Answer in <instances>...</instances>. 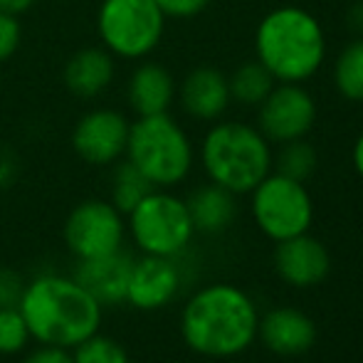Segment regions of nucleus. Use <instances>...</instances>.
<instances>
[{
  "mask_svg": "<svg viewBox=\"0 0 363 363\" xmlns=\"http://www.w3.org/2000/svg\"><path fill=\"white\" fill-rule=\"evenodd\" d=\"M18 309L35 344L69 351L94 336L104 319V306L74 277L62 274H43L25 284Z\"/></svg>",
  "mask_w": 363,
  "mask_h": 363,
  "instance_id": "nucleus-1",
  "label": "nucleus"
},
{
  "mask_svg": "<svg viewBox=\"0 0 363 363\" xmlns=\"http://www.w3.org/2000/svg\"><path fill=\"white\" fill-rule=\"evenodd\" d=\"M257 324L255 301L233 284L198 289L181 314V334L188 349L211 359H230L250 349Z\"/></svg>",
  "mask_w": 363,
  "mask_h": 363,
  "instance_id": "nucleus-2",
  "label": "nucleus"
},
{
  "mask_svg": "<svg viewBox=\"0 0 363 363\" xmlns=\"http://www.w3.org/2000/svg\"><path fill=\"white\" fill-rule=\"evenodd\" d=\"M255 50L274 79L299 84L319 72L326 57V40L314 15L287 5L262 18L255 35Z\"/></svg>",
  "mask_w": 363,
  "mask_h": 363,
  "instance_id": "nucleus-3",
  "label": "nucleus"
},
{
  "mask_svg": "<svg viewBox=\"0 0 363 363\" xmlns=\"http://www.w3.org/2000/svg\"><path fill=\"white\" fill-rule=\"evenodd\" d=\"M201 161L211 183L240 196L250 193L264 176H269L272 151L259 129L240 121H223L203 139Z\"/></svg>",
  "mask_w": 363,
  "mask_h": 363,
  "instance_id": "nucleus-4",
  "label": "nucleus"
},
{
  "mask_svg": "<svg viewBox=\"0 0 363 363\" xmlns=\"http://www.w3.org/2000/svg\"><path fill=\"white\" fill-rule=\"evenodd\" d=\"M126 161L139 168L153 188H171L191 173L193 146L168 111L139 116V121L129 126Z\"/></svg>",
  "mask_w": 363,
  "mask_h": 363,
  "instance_id": "nucleus-5",
  "label": "nucleus"
},
{
  "mask_svg": "<svg viewBox=\"0 0 363 363\" xmlns=\"http://www.w3.org/2000/svg\"><path fill=\"white\" fill-rule=\"evenodd\" d=\"M126 218L134 245L153 257H178L196 233L186 201L156 188Z\"/></svg>",
  "mask_w": 363,
  "mask_h": 363,
  "instance_id": "nucleus-6",
  "label": "nucleus"
},
{
  "mask_svg": "<svg viewBox=\"0 0 363 363\" xmlns=\"http://www.w3.org/2000/svg\"><path fill=\"white\" fill-rule=\"evenodd\" d=\"M96 28L106 50L126 60H141L161 43L166 15L156 0H104Z\"/></svg>",
  "mask_w": 363,
  "mask_h": 363,
  "instance_id": "nucleus-7",
  "label": "nucleus"
},
{
  "mask_svg": "<svg viewBox=\"0 0 363 363\" xmlns=\"http://www.w3.org/2000/svg\"><path fill=\"white\" fill-rule=\"evenodd\" d=\"M252 216L267 238L282 242L309 230L314 203L304 183L282 173H269L252 188Z\"/></svg>",
  "mask_w": 363,
  "mask_h": 363,
  "instance_id": "nucleus-8",
  "label": "nucleus"
},
{
  "mask_svg": "<svg viewBox=\"0 0 363 363\" xmlns=\"http://www.w3.org/2000/svg\"><path fill=\"white\" fill-rule=\"evenodd\" d=\"M65 245L77 259L119 252L124 245V216L106 201H84L65 220Z\"/></svg>",
  "mask_w": 363,
  "mask_h": 363,
  "instance_id": "nucleus-9",
  "label": "nucleus"
},
{
  "mask_svg": "<svg viewBox=\"0 0 363 363\" xmlns=\"http://www.w3.org/2000/svg\"><path fill=\"white\" fill-rule=\"evenodd\" d=\"M316 121V104L299 84L274 86L267 99L259 104V131L267 141L287 144L304 139Z\"/></svg>",
  "mask_w": 363,
  "mask_h": 363,
  "instance_id": "nucleus-10",
  "label": "nucleus"
},
{
  "mask_svg": "<svg viewBox=\"0 0 363 363\" xmlns=\"http://www.w3.org/2000/svg\"><path fill=\"white\" fill-rule=\"evenodd\" d=\"M129 121L114 109H94L77 121L72 148L82 161L91 166H109L126 153Z\"/></svg>",
  "mask_w": 363,
  "mask_h": 363,
  "instance_id": "nucleus-11",
  "label": "nucleus"
},
{
  "mask_svg": "<svg viewBox=\"0 0 363 363\" xmlns=\"http://www.w3.org/2000/svg\"><path fill=\"white\" fill-rule=\"evenodd\" d=\"M181 289V269L173 257L144 255L131 262L126 301L141 311H156L166 306Z\"/></svg>",
  "mask_w": 363,
  "mask_h": 363,
  "instance_id": "nucleus-12",
  "label": "nucleus"
},
{
  "mask_svg": "<svg viewBox=\"0 0 363 363\" xmlns=\"http://www.w3.org/2000/svg\"><path fill=\"white\" fill-rule=\"evenodd\" d=\"M274 267L279 277L294 287H314L329 274L331 257L329 250L319 240L309 235H296V238L282 240L274 252Z\"/></svg>",
  "mask_w": 363,
  "mask_h": 363,
  "instance_id": "nucleus-13",
  "label": "nucleus"
},
{
  "mask_svg": "<svg viewBox=\"0 0 363 363\" xmlns=\"http://www.w3.org/2000/svg\"><path fill=\"white\" fill-rule=\"evenodd\" d=\"M134 259L129 255L111 252L94 259H77L72 277L82 284L101 306L121 304L126 301V284Z\"/></svg>",
  "mask_w": 363,
  "mask_h": 363,
  "instance_id": "nucleus-14",
  "label": "nucleus"
},
{
  "mask_svg": "<svg viewBox=\"0 0 363 363\" xmlns=\"http://www.w3.org/2000/svg\"><path fill=\"white\" fill-rule=\"evenodd\" d=\"M257 334L264 341V346L274 354L299 356L314 346L316 326L304 311L279 306L259 319Z\"/></svg>",
  "mask_w": 363,
  "mask_h": 363,
  "instance_id": "nucleus-15",
  "label": "nucleus"
},
{
  "mask_svg": "<svg viewBox=\"0 0 363 363\" xmlns=\"http://www.w3.org/2000/svg\"><path fill=\"white\" fill-rule=\"evenodd\" d=\"M181 104L186 114L201 121H216L230 106L228 77L213 67H198L183 79Z\"/></svg>",
  "mask_w": 363,
  "mask_h": 363,
  "instance_id": "nucleus-16",
  "label": "nucleus"
},
{
  "mask_svg": "<svg viewBox=\"0 0 363 363\" xmlns=\"http://www.w3.org/2000/svg\"><path fill=\"white\" fill-rule=\"evenodd\" d=\"M173 96H176V82L161 65L146 62L131 74L129 104L139 116L166 114Z\"/></svg>",
  "mask_w": 363,
  "mask_h": 363,
  "instance_id": "nucleus-17",
  "label": "nucleus"
},
{
  "mask_svg": "<svg viewBox=\"0 0 363 363\" xmlns=\"http://www.w3.org/2000/svg\"><path fill=\"white\" fill-rule=\"evenodd\" d=\"M114 79V62L111 55L99 48H86L72 55L65 67V84L74 96L91 99L101 94Z\"/></svg>",
  "mask_w": 363,
  "mask_h": 363,
  "instance_id": "nucleus-18",
  "label": "nucleus"
},
{
  "mask_svg": "<svg viewBox=\"0 0 363 363\" xmlns=\"http://www.w3.org/2000/svg\"><path fill=\"white\" fill-rule=\"evenodd\" d=\"M188 213H191L193 228L201 233H223L238 213L235 193L225 191L218 183H208L193 191V196L186 201Z\"/></svg>",
  "mask_w": 363,
  "mask_h": 363,
  "instance_id": "nucleus-19",
  "label": "nucleus"
},
{
  "mask_svg": "<svg viewBox=\"0 0 363 363\" xmlns=\"http://www.w3.org/2000/svg\"><path fill=\"white\" fill-rule=\"evenodd\" d=\"M274 77L262 62H245L235 69V74L228 79L230 99H235L242 106H259L274 89Z\"/></svg>",
  "mask_w": 363,
  "mask_h": 363,
  "instance_id": "nucleus-20",
  "label": "nucleus"
},
{
  "mask_svg": "<svg viewBox=\"0 0 363 363\" xmlns=\"http://www.w3.org/2000/svg\"><path fill=\"white\" fill-rule=\"evenodd\" d=\"M151 191H153L151 181L136 166L124 161L114 171V178H111V206L121 216H129Z\"/></svg>",
  "mask_w": 363,
  "mask_h": 363,
  "instance_id": "nucleus-21",
  "label": "nucleus"
},
{
  "mask_svg": "<svg viewBox=\"0 0 363 363\" xmlns=\"http://www.w3.org/2000/svg\"><path fill=\"white\" fill-rule=\"evenodd\" d=\"M336 89L344 99L363 101V38L354 40L334 65Z\"/></svg>",
  "mask_w": 363,
  "mask_h": 363,
  "instance_id": "nucleus-22",
  "label": "nucleus"
},
{
  "mask_svg": "<svg viewBox=\"0 0 363 363\" xmlns=\"http://www.w3.org/2000/svg\"><path fill=\"white\" fill-rule=\"evenodd\" d=\"M316 171V151L311 144L296 139L282 144V151L277 156V173L291 178V181L304 183Z\"/></svg>",
  "mask_w": 363,
  "mask_h": 363,
  "instance_id": "nucleus-23",
  "label": "nucleus"
},
{
  "mask_svg": "<svg viewBox=\"0 0 363 363\" xmlns=\"http://www.w3.org/2000/svg\"><path fill=\"white\" fill-rule=\"evenodd\" d=\"M72 363H131L126 349L111 336H94L84 339L72 349Z\"/></svg>",
  "mask_w": 363,
  "mask_h": 363,
  "instance_id": "nucleus-24",
  "label": "nucleus"
},
{
  "mask_svg": "<svg viewBox=\"0 0 363 363\" xmlns=\"http://www.w3.org/2000/svg\"><path fill=\"white\" fill-rule=\"evenodd\" d=\"M30 331L18 306L0 309V356H18L28 349Z\"/></svg>",
  "mask_w": 363,
  "mask_h": 363,
  "instance_id": "nucleus-25",
  "label": "nucleus"
},
{
  "mask_svg": "<svg viewBox=\"0 0 363 363\" xmlns=\"http://www.w3.org/2000/svg\"><path fill=\"white\" fill-rule=\"evenodd\" d=\"M20 38H23V30H20L18 15L0 10V62H5L18 52Z\"/></svg>",
  "mask_w": 363,
  "mask_h": 363,
  "instance_id": "nucleus-26",
  "label": "nucleus"
},
{
  "mask_svg": "<svg viewBox=\"0 0 363 363\" xmlns=\"http://www.w3.org/2000/svg\"><path fill=\"white\" fill-rule=\"evenodd\" d=\"M23 274H18L10 267H0V309H8V306H18L20 296L25 289Z\"/></svg>",
  "mask_w": 363,
  "mask_h": 363,
  "instance_id": "nucleus-27",
  "label": "nucleus"
},
{
  "mask_svg": "<svg viewBox=\"0 0 363 363\" xmlns=\"http://www.w3.org/2000/svg\"><path fill=\"white\" fill-rule=\"evenodd\" d=\"M166 18H193L211 5V0H156Z\"/></svg>",
  "mask_w": 363,
  "mask_h": 363,
  "instance_id": "nucleus-28",
  "label": "nucleus"
},
{
  "mask_svg": "<svg viewBox=\"0 0 363 363\" xmlns=\"http://www.w3.org/2000/svg\"><path fill=\"white\" fill-rule=\"evenodd\" d=\"M23 363H72V351L62 349V346L38 344V349L30 351Z\"/></svg>",
  "mask_w": 363,
  "mask_h": 363,
  "instance_id": "nucleus-29",
  "label": "nucleus"
},
{
  "mask_svg": "<svg viewBox=\"0 0 363 363\" xmlns=\"http://www.w3.org/2000/svg\"><path fill=\"white\" fill-rule=\"evenodd\" d=\"M349 25H351V30H356V33H359L361 38H363V0H359L356 5H351Z\"/></svg>",
  "mask_w": 363,
  "mask_h": 363,
  "instance_id": "nucleus-30",
  "label": "nucleus"
},
{
  "mask_svg": "<svg viewBox=\"0 0 363 363\" xmlns=\"http://www.w3.org/2000/svg\"><path fill=\"white\" fill-rule=\"evenodd\" d=\"M33 3L35 0H0V10H3V13L18 15V13H25Z\"/></svg>",
  "mask_w": 363,
  "mask_h": 363,
  "instance_id": "nucleus-31",
  "label": "nucleus"
},
{
  "mask_svg": "<svg viewBox=\"0 0 363 363\" xmlns=\"http://www.w3.org/2000/svg\"><path fill=\"white\" fill-rule=\"evenodd\" d=\"M354 166L359 171V176L363 178V134L356 139V146H354Z\"/></svg>",
  "mask_w": 363,
  "mask_h": 363,
  "instance_id": "nucleus-32",
  "label": "nucleus"
}]
</instances>
